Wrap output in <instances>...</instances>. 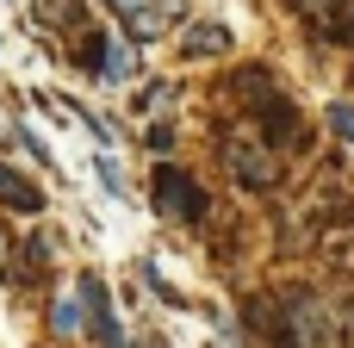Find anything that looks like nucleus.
<instances>
[{
    "label": "nucleus",
    "mask_w": 354,
    "mask_h": 348,
    "mask_svg": "<svg viewBox=\"0 0 354 348\" xmlns=\"http://www.w3.org/2000/svg\"><path fill=\"white\" fill-rule=\"evenodd\" d=\"M44 262H50V249H44V243H37V237H31V243H25V249H19V262H12V268H6V274H12V280H25V274H37V268H44Z\"/></svg>",
    "instance_id": "8"
},
{
    "label": "nucleus",
    "mask_w": 354,
    "mask_h": 348,
    "mask_svg": "<svg viewBox=\"0 0 354 348\" xmlns=\"http://www.w3.org/2000/svg\"><path fill=\"white\" fill-rule=\"evenodd\" d=\"M156 205L168 212V218H180V224H199L205 218V187L193 181V174H180V168H156Z\"/></svg>",
    "instance_id": "2"
},
{
    "label": "nucleus",
    "mask_w": 354,
    "mask_h": 348,
    "mask_svg": "<svg viewBox=\"0 0 354 348\" xmlns=\"http://www.w3.org/2000/svg\"><path fill=\"white\" fill-rule=\"evenodd\" d=\"M299 12L324 31V37H336V44H354V0H299Z\"/></svg>",
    "instance_id": "4"
},
{
    "label": "nucleus",
    "mask_w": 354,
    "mask_h": 348,
    "mask_svg": "<svg viewBox=\"0 0 354 348\" xmlns=\"http://www.w3.org/2000/svg\"><path fill=\"white\" fill-rule=\"evenodd\" d=\"M50 324H56V330H81V299H62Z\"/></svg>",
    "instance_id": "11"
},
{
    "label": "nucleus",
    "mask_w": 354,
    "mask_h": 348,
    "mask_svg": "<svg viewBox=\"0 0 354 348\" xmlns=\"http://www.w3.org/2000/svg\"><path fill=\"white\" fill-rule=\"evenodd\" d=\"M0 199H6V205H19V212H44V193H37L19 168H6V162H0Z\"/></svg>",
    "instance_id": "7"
},
{
    "label": "nucleus",
    "mask_w": 354,
    "mask_h": 348,
    "mask_svg": "<svg viewBox=\"0 0 354 348\" xmlns=\"http://www.w3.org/2000/svg\"><path fill=\"white\" fill-rule=\"evenodd\" d=\"M224 44V25H193L187 31V56H199V50H218Z\"/></svg>",
    "instance_id": "9"
},
{
    "label": "nucleus",
    "mask_w": 354,
    "mask_h": 348,
    "mask_svg": "<svg viewBox=\"0 0 354 348\" xmlns=\"http://www.w3.org/2000/svg\"><path fill=\"white\" fill-rule=\"evenodd\" d=\"M224 168H230L236 187H249V193H268V187L280 181V162H274L261 143H249V137H230V143H224Z\"/></svg>",
    "instance_id": "3"
},
{
    "label": "nucleus",
    "mask_w": 354,
    "mask_h": 348,
    "mask_svg": "<svg viewBox=\"0 0 354 348\" xmlns=\"http://www.w3.org/2000/svg\"><path fill=\"white\" fill-rule=\"evenodd\" d=\"M330 125H336V137H348V143H354V106H348V100L330 106Z\"/></svg>",
    "instance_id": "10"
},
{
    "label": "nucleus",
    "mask_w": 354,
    "mask_h": 348,
    "mask_svg": "<svg viewBox=\"0 0 354 348\" xmlns=\"http://www.w3.org/2000/svg\"><path fill=\"white\" fill-rule=\"evenodd\" d=\"M81 305H87L93 342H100V348H124V330H118V318H112V305H106V286H100V280H81Z\"/></svg>",
    "instance_id": "5"
},
{
    "label": "nucleus",
    "mask_w": 354,
    "mask_h": 348,
    "mask_svg": "<svg viewBox=\"0 0 354 348\" xmlns=\"http://www.w3.org/2000/svg\"><path fill=\"white\" fill-rule=\"evenodd\" d=\"M280 336H292V348H342L330 305H317V299H305V293L286 299V330H280Z\"/></svg>",
    "instance_id": "1"
},
{
    "label": "nucleus",
    "mask_w": 354,
    "mask_h": 348,
    "mask_svg": "<svg viewBox=\"0 0 354 348\" xmlns=\"http://www.w3.org/2000/svg\"><path fill=\"white\" fill-rule=\"evenodd\" d=\"M106 6H118V12H124V19H137V12H143V6H149V0H106Z\"/></svg>",
    "instance_id": "13"
},
{
    "label": "nucleus",
    "mask_w": 354,
    "mask_h": 348,
    "mask_svg": "<svg viewBox=\"0 0 354 348\" xmlns=\"http://www.w3.org/2000/svg\"><path fill=\"white\" fill-rule=\"evenodd\" d=\"M100 181H106V193H124V174H118L112 156H100Z\"/></svg>",
    "instance_id": "12"
},
{
    "label": "nucleus",
    "mask_w": 354,
    "mask_h": 348,
    "mask_svg": "<svg viewBox=\"0 0 354 348\" xmlns=\"http://www.w3.org/2000/svg\"><path fill=\"white\" fill-rule=\"evenodd\" d=\"M87 68H93L100 81H124V75H131V50H124L118 37L93 31V44H87Z\"/></svg>",
    "instance_id": "6"
}]
</instances>
